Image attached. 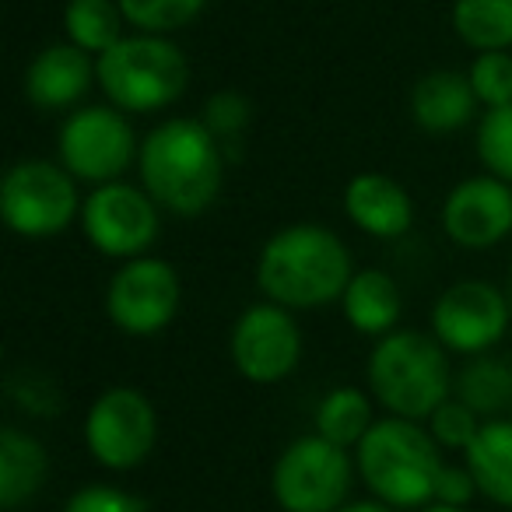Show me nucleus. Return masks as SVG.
Wrapping results in <instances>:
<instances>
[{
	"instance_id": "nucleus-30",
	"label": "nucleus",
	"mask_w": 512,
	"mask_h": 512,
	"mask_svg": "<svg viewBox=\"0 0 512 512\" xmlns=\"http://www.w3.org/2000/svg\"><path fill=\"white\" fill-rule=\"evenodd\" d=\"M60 512H144V502L116 484H85L64 502Z\"/></svg>"
},
{
	"instance_id": "nucleus-13",
	"label": "nucleus",
	"mask_w": 512,
	"mask_h": 512,
	"mask_svg": "<svg viewBox=\"0 0 512 512\" xmlns=\"http://www.w3.org/2000/svg\"><path fill=\"white\" fill-rule=\"evenodd\" d=\"M512 323L509 295L481 278L453 281L432 306V337L453 355H488Z\"/></svg>"
},
{
	"instance_id": "nucleus-12",
	"label": "nucleus",
	"mask_w": 512,
	"mask_h": 512,
	"mask_svg": "<svg viewBox=\"0 0 512 512\" xmlns=\"http://www.w3.org/2000/svg\"><path fill=\"white\" fill-rule=\"evenodd\" d=\"M183 285L169 260L137 256L109 278L106 316L127 337H155L176 320Z\"/></svg>"
},
{
	"instance_id": "nucleus-26",
	"label": "nucleus",
	"mask_w": 512,
	"mask_h": 512,
	"mask_svg": "<svg viewBox=\"0 0 512 512\" xmlns=\"http://www.w3.org/2000/svg\"><path fill=\"white\" fill-rule=\"evenodd\" d=\"M477 158L484 172L512 186V106L484 109L477 123Z\"/></svg>"
},
{
	"instance_id": "nucleus-21",
	"label": "nucleus",
	"mask_w": 512,
	"mask_h": 512,
	"mask_svg": "<svg viewBox=\"0 0 512 512\" xmlns=\"http://www.w3.org/2000/svg\"><path fill=\"white\" fill-rule=\"evenodd\" d=\"M453 397L463 400L481 421L512 414V362L495 355H477L453 379Z\"/></svg>"
},
{
	"instance_id": "nucleus-28",
	"label": "nucleus",
	"mask_w": 512,
	"mask_h": 512,
	"mask_svg": "<svg viewBox=\"0 0 512 512\" xmlns=\"http://www.w3.org/2000/svg\"><path fill=\"white\" fill-rule=\"evenodd\" d=\"M200 123H204V127L211 130L221 144H225V155H228V148L239 144L242 134H246V127L253 123V102H249L242 92H232V88L214 92L211 99L204 102Z\"/></svg>"
},
{
	"instance_id": "nucleus-8",
	"label": "nucleus",
	"mask_w": 512,
	"mask_h": 512,
	"mask_svg": "<svg viewBox=\"0 0 512 512\" xmlns=\"http://www.w3.org/2000/svg\"><path fill=\"white\" fill-rule=\"evenodd\" d=\"M57 155L78 183L106 186L134 169L141 141L116 106H78L60 123Z\"/></svg>"
},
{
	"instance_id": "nucleus-16",
	"label": "nucleus",
	"mask_w": 512,
	"mask_h": 512,
	"mask_svg": "<svg viewBox=\"0 0 512 512\" xmlns=\"http://www.w3.org/2000/svg\"><path fill=\"white\" fill-rule=\"evenodd\" d=\"M344 214L372 239H400L414 225V200L407 186L386 172H358L344 186Z\"/></svg>"
},
{
	"instance_id": "nucleus-18",
	"label": "nucleus",
	"mask_w": 512,
	"mask_h": 512,
	"mask_svg": "<svg viewBox=\"0 0 512 512\" xmlns=\"http://www.w3.org/2000/svg\"><path fill=\"white\" fill-rule=\"evenodd\" d=\"M341 313L355 334L379 341V337L397 330L400 313H404V299H400L397 281L383 267H362L348 281V288H344Z\"/></svg>"
},
{
	"instance_id": "nucleus-23",
	"label": "nucleus",
	"mask_w": 512,
	"mask_h": 512,
	"mask_svg": "<svg viewBox=\"0 0 512 512\" xmlns=\"http://www.w3.org/2000/svg\"><path fill=\"white\" fill-rule=\"evenodd\" d=\"M127 18H123L120 0H67L64 8V32L67 43L85 50L99 60L127 36Z\"/></svg>"
},
{
	"instance_id": "nucleus-11",
	"label": "nucleus",
	"mask_w": 512,
	"mask_h": 512,
	"mask_svg": "<svg viewBox=\"0 0 512 512\" xmlns=\"http://www.w3.org/2000/svg\"><path fill=\"white\" fill-rule=\"evenodd\" d=\"M228 355L246 383L274 386L302 362V330L295 313L278 302H256L239 313L228 334Z\"/></svg>"
},
{
	"instance_id": "nucleus-25",
	"label": "nucleus",
	"mask_w": 512,
	"mask_h": 512,
	"mask_svg": "<svg viewBox=\"0 0 512 512\" xmlns=\"http://www.w3.org/2000/svg\"><path fill=\"white\" fill-rule=\"evenodd\" d=\"M123 18L144 36H172L204 15L207 0H120Z\"/></svg>"
},
{
	"instance_id": "nucleus-14",
	"label": "nucleus",
	"mask_w": 512,
	"mask_h": 512,
	"mask_svg": "<svg viewBox=\"0 0 512 512\" xmlns=\"http://www.w3.org/2000/svg\"><path fill=\"white\" fill-rule=\"evenodd\" d=\"M442 232L453 246L484 253L512 235V186L498 176H467L442 200Z\"/></svg>"
},
{
	"instance_id": "nucleus-2",
	"label": "nucleus",
	"mask_w": 512,
	"mask_h": 512,
	"mask_svg": "<svg viewBox=\"0 0 512 512\" xmlns=\"http://www.w3.org/2000/svg\"><path fill=\"white\" fill-rule=\"evenodd\" d=\"M351 278L355 264L344 239L313 221L278 228L256 256V285L264 299L292 313L341 302Z\"/></svg>"
},
{
	"instance_id": "nucleus-29",
	"label": "nucleus",
	"mask_w": 512,
	"mask_h": 512,
	"mask_svg": "<svg viewBox=\"0 0 512 512\" xmlns=\"http://www.w3.org/2000/svg\"><path fill=\"white\" fill-rule=\"evenodd\" d=\"M481 425H484V421L456 397H449L446 404H442L439 411L425 421V428L432 432V439L439 442L442 453H460V456L467 453V446L477 439Z\"/></svg>"
},
{
	"instance_id": "nucleus-34",
	"label": "nucleus",
	"mask_w": 512,
	"mask_h": 512,
	"mask_svg": "<svg viewBox=\"0 0 512 512\" xmlns=\"http://www.w3.org/2000/svg\"><path fill=\"white\" fill-rule=\"evenodd\" d=\"M418 512H467V509H453V505H439V502H432V505H425V509H418Z\"/></svg>"
},
{
	"instance_id": "nucleus-4",
	"label": "nucleus",
	"mask_w": 512,
	"mask_h": 512,
	"mask_svg": "<svg viewBox=\"0 0 512 512\" xmlns=\"http://www.w3.org/2000/svg\"><path fill=\"white\" fill-rule=\"evenodd\" d=\"M369 393L386 414L425 425L449 397L453 372L449 351L421 330H393L379 337L365 365Z\"/></svg>"
},
{
	"instance_id": "nucleus-3",
	"label": "nucleus",
	"mask_w": 512,
	"mask_h": 512,
	"mask_svg": "<svg viewBox=\"0 0 512 512\" xmlns=\"http://www.w3.org/2000/svg\"><path fill=\"white\" fill-rule=\"evenodd\" d=\"M355 467L372 498L400 512H418L435 502V484L446 460L421 421L386 414L355 446Z\"/></svg>"
},
{
	"instance_id": "nucleus-9",
	"label": "nucleus",
	"mask_w": 512,
	"mask_h": 512,
	"mask_svg": "<svg viewBox=\"0 0 512 512\" xmlns=\"http://www.w3.org/2000/svg\"><path fill=\"white\" fill-rule=\"evenodd\" d=\"M81 435L99 467L113 474L137 470L158 442L155 404L137 386H109L92 400Z\"/></svg>"
},
{
	"instance_id": "nucleus-22",
	"label": "nucleus",
	"mask_w": 512,
	"mask_h": 512,
	"mask_svg": "<svg viewBox=\"0 0 512 512\" xmlns=\"http://www.w3.org/2000/svg\"><path fill=\"white\" fill-rule=\"evenodd\" d=\"M376 421L379 418L372 414V393L358 390V386H337V390L323 393L313 414L316 435H323L341 449H355Z\"/></svg>"
},
{
	"instance_id": "nucleus-24",
	"label": "nucleus",
	"mask_w": 512,
	"mask_h": 512,
	"mask_svg": "<svg viewBox=\"0 0 512 512\" xmlns=\"http://www.w3.org/2000/svg\"><path fill=\"white\" fill-rule=\"evenodd\" d=\"M449 22L474 53L512 50V0H453Z\"/></svg>"
},
{
	"instance_id": "nucleus-31",
	"label": "nucleus",
	"mask_w": 512,
	"mask_h": 512,
	"mask_svg": "<svg viewBox=\"0 0 512 512\" xmlns=\"http://www.w3.org/2000/svg\"><path fill=\"white\" fill-rule=\"evenodd\" d=\"M11 397L22 411L36 414V418H50L60 411V386L50 376H39V372H22V376L11 379Z\"/></svg>"
},
{
	"instance_id": "nucleus-7",
	"label": "nucleus",
	"mask_w": 512,
	"mask_h": 512,
	"mask_svg": "<svg viewBox=\"0 0 512 512\" xmlns=\"http://www.w3.org/2000/svg\"><path fill=\"white\" fill-rule=\"evenodd\" d=\"M78 179L50 158H22L4 172L0 218L22 239H50L81 221Z\"/></svg>"
},
{
	"instance_id": "nucleus-6",
	"label": "nucleus",
	"mask_w": 512,
	"mask_h": 512,
	"mask_svg": "<svg viewBox=\"0 0 512 512\" xmlns=\"http://www.w3.org/2000/svg\"><path fill=\"white\" fill-rule=\"evenodd\" d=\"M355 453L323 435L292 439L271 467V495L281 512H337L351 502Z\"/></svg>"
},
{
	"instance_id": "nucleus-5",
	"label": "nucleus",
	"mask_w": 512,
	"mask_h": 512,
	"mask_svg": "<svg viewBox=\"0 0 512 512\" xmlns=\"http://www.w3.org/2000/svg\"><path fill=\"white\" fill-rule=\"evenodd\" d=\"M99 88L127 116H151L183 99L190 85V60L172 36H123L109 53L95 60Z\"/></svg>"
},
{
	"instance_id": "nucleus-33",
	"label": "nucleus",
	"mask_w": 512,
	"mask_h": 512,
	"mask_svg": "<svg viewBox=\"0 0 512 512\" xmlns=\"http://www.w3.org/2000/svg\"><path fill=\"white\" fill-rule=\"evenodd\" d=\"M337 512H400V509H393V505H386V502H379V498H355V502H348V505H341Z\"/></svg>"
},
{
	"instance_id": "nucleus-10",
	"label": "nucleus",
	"mask_w": 512,
	"mask_h": 512,
	"mask_svg": "<svg viewBox=\"0 0 512 512\" xmlns=\"http://www.w3.org/2000/svg\"><path fill=\"white\" fill-rule=\"evenodd\" d=\"M162 207L148 197L144 186L134 183H106L95 186L81 204V232L109 260H137L148 256L155 246L158 232H162Z\"/></svg>"
},
{
	"instance_id": "nucleus-1",
	"label": "nucleus",
	"mask_w": 512,
	"mask_h": 512,
	"mask_svg": "<svg viewBox=\"0 0 512 512\" xmlns=\"http://www.w3.org/2000/svg\"><path fill=\"white\" fill-rule=\"evenodd\" d=\"M225 144L193 116H172L141 141V186L162 211L197 218L225 186Z\"/></svg>"
},
{
	"instance_id": "nucleus-15",
	"label": "nucleus",
	"mask_w": 512,
	"mask_h": 512,
	"mask_svg": "<svg viewBox=\"0 0 512 512\" xmlns=\"http://www.w3.org/2000/svg\"><path fill=\"white\" fill-rule=\"evenodd\" d=\"M99 85L95 60L74 43H53L25 67V99L43 113H74Z\"/></svg>"
},
{
	"instance_id": "nucleus-20",
	"label": "nucleus",
	"mask_w": 512,
	"mask_h": 512,
	"mask_svg": "<svg viewBox=\"0 0 512 512\" xmlns=\"http://www.w3.org/2000/svg\"><path fill=\"white\" fill-rule=\"evenodd\" d=\"M463 463L474 474L481 498L512 509V418L484 421L477 439L463 453Z\"/></svg>"
},
{
	"instance_id": "nucleus-17",
	"label": "nucleus",
	"mask_w": 512,
	"mask_h": 512,
	"mask_svg": "<svg viewBox=\"0 0 512 512\" xmlns=\"http://www.w3.org/2000/svg\"><path fill=\"white\" fill-rule=\"evenodd\" d=\"M477 95L470 88L467 71H428L411 88V120L432 137H446L463 130L477 113Z\"/></svg>"
},
{
	"instance_id": "nucleus-19",
	"label": "nucleus",
	"mask_w": 512,
	"mask_h": 512,
	"mask_svg": "<svg viewBox=\"0 0 512 512\" xmlns=\"http://www.w3.org/2000/svg\"><path fill=\"white\" fill-rule=\"evenodd\" d=\"M46 477H50V453L43 442L15 425L0 428V509H22L43 491Z\"/></svg>"
},
{
	"instance_id": "nucleus-32",
	"label": "nucleus",
	"mask_w": 512,
	"mask_h": 512,
	"mask_svg": "<svg viewBox=\"0 0 512 512\" xmlns=\"http://www.w3.org/2000/svg\"><path fill=\"white\" fill-rule=\"evenodd\" d=\"M477 495H481V491H477V481L467 470V463H446V467H442L439 484H435V502L453 505V509H467Z\"/></svg>"
},
{
	"instance_id": "nucleus-27",
	"label": "nucleus",
	"mask_w": 512,
	"mask_h": 512,
	"mask_svg": "<svg viewBox=\"0 0 512 512\" xmlns=\"http://www.w3.org/2000/svg\"><path fill=\"white\" fill-rule=\"evenodd\" d=\"M470 88H474L477 102L484 109H502L512 106V53H477L467 67Z\"/></svg>"
}]
</instances>
